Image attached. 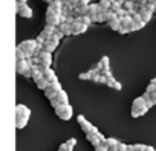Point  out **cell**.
<instances>
[{
  "label": "cell",
  "instance_id": "6da1fadb",
  "mask_svg": "<svg viewBox=\"0 0 156 151\" xmlns=\"http://www.w3.org/2000/svg\"><path fill=\"white\" fill-rule=\"evenodd\" d=\"M147 112H148V107H147V101L144 99V96L135 98L133 102H132V116L133 118H141Z\"/></svg>",
  "mask_w": 156,
  "mask_h": 151
},
{
  "label": "cell",
  "instance_id": "7a4b0ae2",
  "mask_svg": "<svg viewBox=\"0 0 156 151\" xmlns=\"http://www.w3.org/2000/svg\"><path fill=\"white\" fill-rule=\"evenodd\" d=\"M66 19L67 17H64L61 12H57V11H54L51 8H48V11H46V22H48V25H52V26L58 28L61 23L66 22Z\"/></svg>",
  "mask_w": 156,
  "mask_h": 151
},
{
  "label": "cell",
  "instance_id": "3957f363",
  "mask_svg": "<svg viewBox=\"0 0 156 151\" xmlns=\"http://www.w3.org/2000/svg\"><path fill=\"white\" fill-rule=\"evenodd\" d=\"M86 137H87V140H89L94 146H98V145L104 143V142H106V139H107V137H104V136L98 131V128H97V127H94L89 133H86Z\"/></svg>",
  "mask_w": 156,
  "mask_h": 151
},
{
  "label": "cell",
  "instance_id": "277c9868",
  "mask_svg": "<svg viewBox=\"0 0 156 151\" xmlns=\"http://www.w3.org/2000/svg\"><path fill=\"white\" fill-rule=\"evenodd\" d=\"M55 113H57V116L60 119L69 121L72 118V115H73V110H72V105L70 104H61V105H58L55 108Z\"/></svg>",
  "mask_w": 156,
  "mask_h": 151
},
{
  "label": "cell",
  "instance_id": "5b68a950",
  "mask_svg": "<svg viewBox=\"0 0 156 151\" xmlns=\"http://www.w3.org/2000/svg\"><path fill=\"white\" fill-rule=\"evenodd\" d=\"M16 12L23 19H32L34 15V11L26 3H17V2H16Z\"/></svg>",
  "mask_w": 156,
  "mask_h": 151
},
{
  "label": "cell",
  "instance_id": "8992f818",
  "mask_svg": "<svg viewBox=\"0 0 156 151\" xmlns=\"http://www.w3.org/2000/svg\"><path fill=\"white\" fill-rule=\"evenodd\" d=\"M38 58H40V69L41 70L51 67V64H52V52H48V50L43 49L38 53Z\"/></svg>",
  "mask_w": 156,
  "mask_h": 151
},
{
  "label": "cell",
  "instance_id": "52a82bcc",
  "mask_svg": "<svg viewBox=\"0 0 156 151\" xmlns=\"http://www.w3.org/2000/svg\"><path fill=\"white\" fill-rule=\"evenodd\" d=\"M61 90H63V89H61V84H60L58 81H57V83H52V84L44 90V96L51 101V99H54V98L57 96V93L61 92Z\"/></svg>",
  "mask_w": 156,
  "mask_h": 151
},
{
  "label": "cell",
  "instance_id": "ba28073f",
  "mask_svg": "<svg viewBox=\"0 0 156 151\" xmlns=\"http://www.w3.org/2000/svg\"><path fill=\"white\" fill-rule=\"evenodd\" d=\"M58 43H60V38H58V35H57V34H54L51 38H48V40H46V43L43 44V49H44V50H48V52H54V50L57 49Z\"/></svg>",
  "mask_w": 156,
  "mask_h": 151
},
{
  "label": "cell",
  "instance_id": "9c48e42d",
  "mask_svg": "<svg viewBox=\"0 0 156 151\" xmlns=\"http://www.w3.org/2000/svg\"><path fill=\"white\" fill-rule=\"evenodd\" d=\"M28 69H31L29 60H17V61H16V72H17L19 75H23Z\"/></svg>",
  "mask_w": 156,
  "mask_h": 151
},
{
  "label": "cell",
  "instance_id": "30bf717a",
  "mask_svg": "<svg viewBox=\"0 0 156 151\" xmlns=\"http://www.w3.org/2000/svg\"><path fill=\"white\" fill-rule=\"evenodd\" d=\"M87 25H84V23H81V22H78L76 19H75V23L72 25V35H80V34H84L86 31H87Z\"/></svg>",
  "mask_w": 156,
  "mask_h": 151
},
{
  "label": "cell",
  "instance_id": "8fae6325",
  "mask_svg": "<svg viewBox=\"0 0 156 151\" xmlns=\"http://www.w3.org/2000/svg\"><path fill=\"white\" fill-rule=\"evenodd\" d=\"M76 122L80 124V127H81V130L84 131V133H89L92 128H94V125L83 116V115H80V116H76Z\"/></svg>",
  "mask_w": 156,
  "mask_h": 151
},
{
  "label": "cell",
  "instance_id": "7c38bea8",
  "mask_svg": "<svg viewBox=\"0 0 156 151\" xmlns=\"http://www.w3.org/2000/svg\"><path fill=\"white\" fill-rule=\"evenodd\" d=\"M31 116V110L23 105V104H17L16 105V118H29Z\"/></svg>",
  "mask_w": 156,
  "mask_h": 151
},
{
  "label": "cell",
  "instance_id": "4fadbf2b",
  "mask_svg": "<svg viewBox=\"0 0 156 151\" xmlns=\"http://www.w3.org/2000/svg\"><path fill=\"white\" fill-rule=\"evenodd\" d=\"M138 12H139V15L142 17V20L147 23V22H150L151 20V17H153V11H150L148 8H147V5H144V6H139L138 8Z\"/></svg>",
  "mask_w": 156,
  "mask_h": 151
},
{
  "label": "cell",
  "instance_id": "5bb4252c",
  "mask_svg": "<svg viewBox=\"0 0 156 151\" xmlns=\"http://www.w3.org/2000/svg\"><path fill=\"white\" fill-rule=\"evenodd\" d=\"M144 26H145V22L142 20V17L139 15V12H138L136 15H133V25H132V28H130V32L139 31V29H142Z\"/></svg>",
  "mask_w": 156,
  "mask_h": 151
},
{
  "label": "cell",
  "instance_id": "9a60e30c",
  "mask_svg": "<svg viewBox=\"0 0 156 151\" xmlns=\"http://www.w3.org/2000/svg\"><path fill=\"white\" fill-rule=\"evenodd\" d=\"M41 72H43V77H44V78H46V80H48V81H49L51 84H52V83H57V81H58V78H57L55 72H54V70H52L51 67H48V69H43Z\"/></svg>",
  "mask_w": 156,
  "mask_h": 151
},
{
  "label": "cell",
  "instance_id": "2e32d148",
  "mask_svg": "<svg viewBox=\"0 0 156 151\" xmlns=\"http://www.w3.org/2000/svg\"><path fill=\"white\" fill-rule=\"evenodd\" d=\"M57 31H58V28H57V26H52V25H48V23H46L44 29L41 31V35H43V37L48 40V38H51V37H52V35H54Z\"/></svg>",
  "mask_w": 156,
  "mask_h": 151
},
{
  "label": "cell",
  "instance_id": "e0dca14e",
  "mask_svg": "<svg viewBox=\"0 0 156 151\" xmlns=\"http://www.w3.org/2000/svg\"><path fill=\"white\" fill-rule=\"evenodd\" d=\"M104 143L107 145L109 151H118V149H119V143H121V142H118V140H116V139H113V137H107Z\"/></svg>",
  "mask_w": 156,
  "mask_h": 151
},
{
  "label": "cell",
  "instance_id": "ac0fdd59",
  "mask_svg": "<svg viewBox=\"0 0 156 151\" xmlns=\"http://www.w3.org/2000/svg\"><path fill=\"white\" fill-rule=\"evenodd\" d=\"M98 12H103V9H101V6L98 5V3H90L89 5V8H87V15H97Z\"/></svg>",
  "mask_w": 156,
  "mask_h": 151
},
{
  "label": "cell",
  "instance_id": "d6986e66",
  "mask_svg": "<svg viewBox=\"0 0 156 151\" xmlns=\"http://www.w3.org/2000/svg\"><path fill=\"white\" fill-rule=\"evenodd\" d=\"M58 31L66 37V35H72V25H69V23H61L60 26H58Z\"/></svg>",
  "mask_w": 156,
  "mask_h": 151
},
{
  "label": "cell",
  "instance_id": "ffe728a7",
  "mask_svg": "<svg viewBox=\"0 0 156 151\" xmlns=\"http://www.w3.org/2000/svg\"><path fill=\"white\" fill-rule=\"evenodd\" d=\"M106 86H109V87H110V89H113V90H121V89H122L121 83H118L113 77L107 78V84H106Z\"/></svg>",
  "mask_w": 156,
  "mask_h": 151
},
{
  "label": "cell",
  "instance_id": "44dd1931",
  "mask_svg": "<svg viewBox=\"0 0 156 151\" xmlns=\"http://www.w3.org/2000/svg\"><path fill=\"white\" fill-rule=\"evenodd\" d=\"M109 23V26H110V29L112 31H119V28H121V19H118V17H115V19H112L110 22H107Z\"/></svg>",
  "mask_w": 156,
  "mask_h": 151
},
{
  "label": "cell",
  "instance_id": "7402d4cb",
  "mask_svg": "<svg viewBox=\"0 0 156 151\" xmlns=\"http://www.w3.org/2000/svg\"><path fill=\"white\" fill-rule=\"evenodd\" d=\"M35 84H37V87H38L40 90H43V92H44V90L51 86V83H49V81H48L44 77H43V78H40V80H37V81H35Z\"/></svg>",
  "mask_w": 156,
  "mask_h": 151
},
{
  "label": "cell",
  "instance_id": "603a6c76",
  "mask_svg": "<svg viewBox=\"0 0 156 151\" xmlns=\"http://www.w3.org/2000/svg\"><path fill=\"white\" fill-rule=\"evenodd\" d=\"M55 98H57V101H58L60 104H69V96H67V93H66L64 90L58 92Z\"/></svg>",
  "mask_w": 156,
  "mask_h": 151
},
{
  "label": "cell",
  "instance_id": "cb8c5ba5",
  "mask_svg": "<svg viewBox=\"0 0 156 151\" xmlns=\"http://www.w3.org/2000/svg\"><path fill=\"white\" fill-rule=\"evenodd\" d=\"M28 121H29V118H16V128L17 130L25 128L28 125Z\"/></svg>",
  "mask_w": 156,
  "mask_h": 151
},
{
  "label": "cell",
  "instance_id": "d4e9b609",
  "mask_svg": "<svg viewBox=\"0 0 156 151\" xmlns=\"http://www.w3.org/2000/svg\"><path fill=\"white\" fill-rule=\"evenodd\" d=\"M92 22L94 23H104L106 22V17H104L103 12H98L97 15H92Z\"/></svg>",
  "mask_w": 156,
  "mask_h": 151
},
{
  "label": "cell",
  "instance_id": "484cf974",
  "mask_svg": "<svg viewBox=\"0 0 156 151\" xmlns=\"http://www.w3.org/2000/svg\"><path fill=\"white\" fill-rule=\"evenodd\" d=\"M16 60H28L26 52H25V50H22L20 47H16Z\"/></svg>",
  "mask_w": 156,
  "mask_h": 151
},
{
  "label": "cell",
  "instance_id": "4316f807",
  "mask_svg": "<svg viewBox=\"0 0 156 151\" xmlns=\"http://www.w3.org/2000/svg\"><path fill=\"white\" fill-rule=\"evenodd\" d=\"M100 66H101V70H109V69H110L109 57H103V58H101V61H100Z\"/></svg>",
  "mask_w": 156,
  "mask_h": 151
},
{
  "label": "cell",
  "instance_id": "83f0119b",
  "mask_svg": "<svg viewBox=\"0 0 156 151\" xmlns=\"http://www.w3.org/2000/svg\"><path fill=\"white\" fill-rule=\"evenodd\" d=\"M122 8H124V6H122V3H121V2H118V0H115V2H112V6H110V9H112V11H113L115 14H116V12H118L119 9H122Z\"/></svg>",
  "mask_w": 156,
  "mask_h": 151
},
{
  "label": "cell",
  "instance_id": "f1b7e54d",
  "mask_svg": "<svg viewBox=\"0 0 156 151\" xmlns=\"http://www.w3.org/2000/svg\"><path fill=\"white\" fill-rule=\"evenodd\" d=\"M98 5L101 6V9H103V11H107V9H110L112 2H110V0H100V3H98Z\"/></svg>",
  "mask_w": 156,
  "mask_h": 151
},
{
  "label": "cell",
  "instance_id": "f546056e",
  "mask_svg": "<svg viewBox=\"0 0 156 151\" xmlns=\"http://www.w3.org/2000/svg\"><path fill=\"white\" fill-rule=\"evenodd\" d=\"M122 6H124V9H126V11H130V9L136 8L138 5H136V2H135V0H127V2H126Z\"/></svg>",
  "mask_w": 156,
  "mask_h": 151
},
{
  "label": "cell",
  "instance_id": "4dcf8cb0",
  "mask_svg": "<svg viewBox=\"0 0 156 151\" xmlns=\"http://www.w3.org/2000/svg\"><path fill=\"white\" fill-rule=\"evenodd\" d=\"M73 149V145H70L69 142H64L60 145V151H72Z\"/></svg>",
  "mask_w": 156,
  "mask_h": 151
},
{
  "label": "cell",
  "instance_id": "1f68e13d",
  "mask_svg": "<svg viewBox=\"0 0 156 151\" xmlns=\"http://www.w3.org/2000/svg\"><path fill=\"white\" fill-rule=\"evenodd\" d=\"M145 92H147V93H150V95H151V93H154V92H156V84H153V83H150V84L147 86V89H145Z\"/></svg>",
  "mask_w": 156,
  "mask_h": 151
},
{
  "label": "cell",
  "instance_id": "d6a6232c",
  "mask_svg": "<svg viewBox=\"0 0 156 151\" xmlns=\"http://www.w3.org/2000/svg\"><path fill=\"white\" fill-rule=\"evenodd\" d=\"M95 151H109V148H107V145H106V143H101V145L95 146Z\"/></svg>",
  "mask_w": 156,
  "mask_h": 151
},
{
  "label": "cell",
  "instance_id": "836d02e7",
  "mask_svg": "<svg viewBox=\"0 0 156 151\" xmlns=\"http://www.w3.org/2000/svg\"><path fill=\"white\" fill-rule=\"evenodd\" d=\"M116 15H118V19H122V17H126V15H127V11L122 8V9H119V11L116 12Z\"/></svg>",
  "mask_w": 156,
  "mask_h": 151
},
{
  "label": "cell",
  "instance_id": "e575fe53",
  "mask_svg": "<svg viewBox=\"0 0 156 151\" xmlns=\"http://www.w3.org/2000/svg\"><path fill=\"white\" fill-rule=\"evenodd\" d=\"M51 105H52L54 108H57V107H58V105H61V104L57 101V98H54V99H51Z\"/></svg>",
  "mask_w": 156,
  "mask_h": 151
},
{
  "label": "cell",
  "instance_id": "d590c367",
  "mask_svg": "<svg viewBox=\"0 0 156 151\" xmlns=\"http://www.w3.org/2000/svg\"><path fill=\"white\" fill-rule=\"evenodd\" d=\"M118 151H129V145L126 143H119V149Z\"/></svg>",
  "mask_w": 156,
  "mask_h": 151
},
{
  "label": "cell",
  "instance_id": "8d00e7d4",
  "mask_svg": "<svg viewBox=\"0 0 156 151\" xmlns=\"http://www.w3.org/2000/svg\"><path fill=\"white\" fill-rule=\"evenodd\" d=\"M23 77H26V78H32V70H31V69H28V70L23 73Z\"/></svg>",
  "mask_w": 156,
  "mask_h": 151
},
{
  "label": "cell",
  "instance_id": "74e56055",
  "mask_svg": "<svg viewBox=\"0 0 156 151\" xmlns=\"http://www.w3.org/2000/svg\"><path fill=\"white\" fill-rule=\"evenodd\" d=\"M118 32H119V34H129V32H130V29H127V28H122V26H121Z\"/></svg>",
  "mask_w": 156,
  "mask_h": 151
},
{
  "label": "cell",
  "instance_id": "f35d334b",
  "mask_svg": "<svg viewBox=\"0 0 156 151\" xmlns=\"http://www.w3.org/2000/svg\"><path fill=\"white\" fill-rule=\"evenodd\" d=\"M144 151H156L151 145H145V148H144Z\"/></svg>",
  "mask_w": 156,
  "mask_h": 151
},
{
  "label": "cell",
  "instance_id": "ab89813d",
  "mask_svg": "<svg viewBox=\"0 0 156 151\" xmlns=\"http://www.w3.org/2000/svg\"><path fill=\"white\" fill-rule=\"evenodd\" d=\"M151 101H153V104H156V92L151 93Z\"/></svg>",
  "mask_w": 156,
  "mask_h": 151
},
{
  "label": "cell",
  "instance_id": "60d3db41",
  "mask_svg": "<svg viewBox=\"0 0 156 151\" xmlns=\"http://www.w3.org/2000/svg\"><path fill=\"white\" fill-rule=\"evenodd\" d=\"M16 2H17V3H26L28 0H16Z\"/></svg>",
  "mask_w": 156,
  "mask_h": 151
},
{
  "label": "cell",
  "instance_id": "b9f144b4",
  "mask_svg": "<svg viewBox=\"0 0 156 151\" xmlns=\"http://www.w3.org/2000/svg\"><path fill=\"white\" fill-rule=\"evenodd\" d=\"M67 2H70V3H73V5H76V3H78V0H67Z\"/></svg>",
  "mask_w": 156,
  "mask_h": 151
},
{
  "label": "cell",
  "instance_id": "7bdbcfd3",
  "mask_svg": "<svg viewBox=\"0 0 156 151\" xmlns=\"http://www.w3.org/2000/svg\"><path fill=\"white\" fill-rule=\"evenodd\" d=\"M147 3H153V5H156V0H147Z\"/></svg>",
  "mask_w": 156,
  "mask_h": 151
},
{
  "label": "cell",
  "instance_id": "ee69618b",
  "mask_svg": "<svg viewBox=\"0 0 156 151\" xmlns=\"http://www.w3.org/2000/svg\"><path fill=\"white\" fill-rule=\"evenodd\" d=\"M118 2H121V3H122V5H124V3H126V2H127V0H118Z\"/></svg>",
  "mask_w": 156,
  "mask_h": 151
},
{
  "label": "cell",
  "instance_id": "f6af8a7d",
  "mask_svg": "<svg viewBox=\"0 0 156 151\" xmlns=\"http://www.w3.org/2000/svg\"><path fill=\"white\" fill-rule=\"evenodd\" d=\"M150 83H153V84H156V78H153V80H151Z\"/></svg>",
  "mask_w": 156,
  "mask_h": 151
},
{
  "label": "cell",
  "instance_id": "bcb514c9",
  "mask_svg": "<svg viewBox=\"0 0 156 151\" xmlns=\"http://www.w3.org/2000/svg\"><path fill=\"white\" fill-rule=\"evenodd\" d=\"M51 2H58V0H49V3H51Z\"/></svg>",
  "mask_w": 156,
  "mask_h": 151
},
{
  "label": "cell",
  "instance_id": "7dc6e473",
  "mask_svg": "<svg viewBox=\"0 0 156 151\" xmlns=\"http://www.w3.org/2000/svg\"><path fill=\"white\" fill-rule=\"evenodd\" d=\"M110 2H115V0H110Z\"/></svg>",
  "mask_w": 156,
  "mask_h": 151
},
{
  "label": "cell",
  "instance_id": "c3c4849f",
  "mask_svg": "<svg viewBox=\"0 0 156 151\" xmlns=\"http://www.w3.org/2000/svg\"><path fill=\"white\" fill-rule=\"evenodd\" d=\"M44 2H49V0H44Z\"/></svg>",
  "mask_w": 156,
  "mask_h": 151
},
{
  "label": "cell",
  "instance_id": "681fc988",
  "mask_svg": "<svg viewBox=\"0 0 156 151\" xmlns=\"http://www.w3.org/2000/svg\"><path fill=\"white\" fill-rule=\"evenodd\" d=\"M154 14H156V11H154Z\"/></svg>",
  "mask_w": 156,
  "mask_h": 151
}]
</instances>
